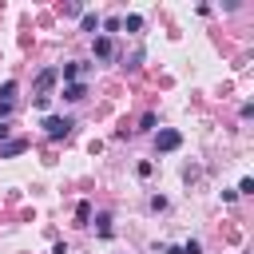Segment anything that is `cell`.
Returning <instances> with one entry per match:
<instances>
[{
	"label": "cell",
	"instance_id": "3",
	"mask_svg": "<svg viewBox=\"0 0 254 254\" xmlns=\"http://www.w3.org/2000/svg\"><path fill=\"white\" fill-rule=\"evenodd\" d=\"M155 147H159V151H179V147H183V135H179L175 127H163V131L155 135Z\"/></svg>",
	"mask_w": 254,
	"mask_h": 254
},
{
	"label": "cell",
	"instance_id": "5",
	"mask_svg": "<svg viewBox=\"0 0 254 254\" xmlns=\"http://www.w3.org/2000/svg\"><path fill=\"white\" fill-rule=\"evenodd\" d=\"M28 143L24 139H8V143H0V159H12V155H20Z\"/></svg>",
	"mask_w": 254,
	"mask_h": 254
},
{
	"label": "cell",
	"instance_id": "17",
	"mask_svg": "<svg viewBox=\"0 0 254 254\" xmlns=\"http://www.w3.org/2000/svg\"><path fill=\"white\" fill-rule=\"evenodd\" d=\"M52 254H67V242H56V250Z\"/></svg>",
	"mask_w": 254,
	"mask_h": 254
},
{
	"label": "cell",
	"instance_id": "14",
	"mask_svg": "<svg viewBox=\"0 0 254 254\" xmlns=\"http://www.w3.org/2000/svg\"><path fill=\"white\" fill-rule=\"evenodd\" d=\"M147 206H151V210H167V198H163V194H151V202H147Z\"/></svg>",
	"mask_w": 254,
	"mask_h": 254
},
{
	"label": "cell",
	"instance_id": "9",
	"mask_svg": "<svg viewBox=\"0 0 254 254\" xmlns=\"http://www.w3.org/2000/svg\"><path fill=\"white\" fill-rule=\"evenodd\" d=\"M16 99V83L8 79V83H0V103H12Z\"/></svg>",
	"mask_w": 254,
	"mask_h": 254
},
{
	"label": "cell",
	"instance_id": "1",
	"mask_svg": "<svg viewBox=\"0 0 254 254\" xmlns=\"http://www.w3.org/2000/svg\"><path fill=\"white\" fill-rule=\"evenodd\" d=\"M56 79H60V71H56V67H44V71L36 75V99H32V103H36L40 111L48 107V99H52L48 91H52V83H56Z\"/></svg>",
	"mask_w": 254,
	"mask_h": 254
},
{
	"label": "cell",
	"instance_id": "13",
	"mask_svg": "<svg viewBox=\"0 0 254 254\" xmlns=\"http://www.w3.org/2000/svg\"><path fill=\"white\" fill-rule=\"evenodd\" d=\"M234 194H254V179H242V183H238V190H234Z\"/></svg>",
	"mask_w": 254,
	"mask_h": 254
},
{
	"label": "cell",
	"instance_id": "19",
	"mask_svg": "<svg viewBox=\"0 0 254 254\" xmlns=\"http://www.w3.org/2000/svg\"><path fill=\"white\" fill-rule=\"evenodd\" d=\"M8 131H12V127H8V123H0V143L8 139Z\"/></svg>",
	"mask_w": 254,
	"mask_h": 254
},
{
	"label": "cell",
	"instance_id": "6",
	"mask_svg": "<svg viewBox=\"0 0 254 254\" xmlns=\"http://www.w3.org/2000/svg\"><path fill=\"white\" fill-rule=\"evenodd\" d=\"M83 95H87V87H83V83H67V87H64V99H67V103H79Z\"/></svg>",
	"mask_w": 254,
	"mask_h": 254
},
{
	"label": "cell",
	"instance_id": "7",
	"mask_svg": "<svg viewBox=\"0 0 254 254\" xmlns=\"http://www.w3.org/2000/svg\"><path fill=\"white\" fill-rule=\"evenodd\" d=\"M119 28H123V32H139V28H143V16H135V12H131V16H123V20H119Z\"/></svg>",
	"mask_w": 254,
	"mask_h": 254
},
{
	"label": "cell",
	"instance_id": "10",
	"mask_svg": "<svg viewBox=\"0 0 254 254\" xmlns=\"http://www.w3.org/2000/svg\"><path fill=\"white\" fill-rule=\"evenodd\" d=\"M95 222H99V234H103V238H111V214H107V210H103V214H99V218H95Z\"/></svg>",
	"mask_w": 254,
	"mask_h": 254
},
{
	"label": "cell",
	"instance_id": "15",
	"mask_svg": "<svg viewBox=\"0 0 254 254\" xmlns=\"http://www.w3.org/2000/svg\"><path fill=\"white\" fill-rule=\"evenodd\" d=\"M151 171H155L151 163H139V167H135V175H139V179H151Z\"/></svg>",
	"mask_w": 254,
	"mask_h": 254
},
{
	"label": "cell",
	"instance_id": "11",
	"mask_svg": "<svg viewBox=\"0 0 254 254\" xmlns=\"http://www.w3.org/2000/svg\"><path fill=\"white\" fill-rule=\"evenodd\" d=\"M75 218H79V226H83V222L91 218V202H79V206H75Z\"/></svg>",
	"mask_w": 254,
	"mask_h": 254
},
{
	"label": "cell",
	"instance_id": "4",
	"mask_svg": "<svg viewBox=\"0 0 254 254\" xmlns=\"http://www.w3.org/2000/svg\"><path fill=\"white\" fill-rule=\"evenodd\" d=\"M95 60H115V36H95Z\"/></svg>",
	"mask_w": 254,
	"mask_h": 254
},
{
	"label": "cell",
	"instance_id": "18",
	"mask_svg": "<svg viewBox=\"0 0 254 254\" xmlns=\"http://www.w3.org/2000/svg\"><path fill=\"white\" fill-rule=\"evenodd\" d=\"M163 254H183V246H163Z\"/></svg>",
	"mask_w": 254,
	"mask_h": 254
},
{
	"label": "cell",
	"instance_id": "2",
	"mask_svg": "<svg viewBox=\"0 0 254 254\" xmlns=\"http://www.w3.org/2000/svg\"><path fill=\"white\" fill-rule=\"evenodd\" d=\"M71 127H75V123H71L67 115H48V119H44V135H48V139H67Z\"/></svg>",
	"mask_w": 254,
	"mask_h": 254
},
{
	"label": "cell",
	"instance_id": "16",
	"mask_svg": "<svg viewBox=\"0 0 254 254\" xmlns=\"http://www.w3.org/2000/svg\"><path fill=\"white\" fill-rule=\"evenodd\" d=\"M8 115H12V103H0V123H4Z\"/></svg>",
	"mask_w": 254,
	"mask_h": 254
},
{
	"label": "cell",
	"instance_id": "8",
	"mask_svg": "<svg viewBox=\"0 0 254 254\" xmlns=\"http://www.w3.org/2000/svg\"><path fill=\"white\" fill-rule=\"evenodd\" d=\"M79 24H83V32H99V16H95V12H83Z\"/></svg>",
	"mask_w": 254,
	"mask_h": 254
},
{
	"label": "cell",
	"instance_id": "12",
	"mask_svg": "<svg viewBox=\"0 0 254 254\" xmlns=\"http://www.w3.org/2000/svg\"><path fill=\"white\" fill-rule=\"evenodd\" d=\"M183 254H202V242H198V238H190V242H183Z\"/></svg>",
	"mask_w": 254,
	"mask_h": 254
}]
</instances>
